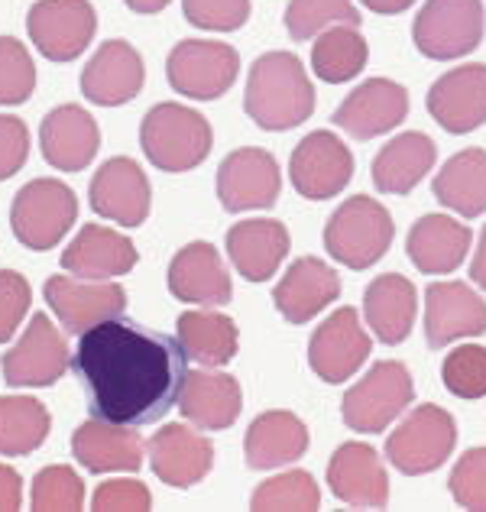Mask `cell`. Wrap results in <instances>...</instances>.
<instances>
[{
	"instance_id": "obj_1",
	"label": "cell",
	"mask_w": 486,
	"mask_h": 512,
	"mask_svg": "<svg viewBox=\"0 0 486 512\" xmlns=\"http://www.w3.org/2000/svg\"><path fill=\"white\" fill-rule=\"evenodd\" d=\"M72 373L85 389L91 419L140 428L179 402L188 354L172 334L117 315L78 334Z\"/></svg>"
},
{
	"instance_id": "obj_2",
	"label": "cell",
	"mask_w": 486,
	"mask_h": 512,
	"mask_svg": "<svg viewBox=\"0 0 486 512\" xmlns=\"http://www.w3.org/2000/svg\"><path fill=\"white\" fill-rule=\"evenodd\" d=\"M247 117L263 130H292L305 124L315 111V85L308 82L305 65L292 52H266L253 62L247 91Z\"/></svg>"
},
{
	"instance_id": "obj_3",
	"label": "cell",
	"mask_w": 486,
	"mask_h": 512,
	"mask_svg": "<svg viewBox=\"0 0 486 512\" xmlns=\"http://www.w3.org/2000/svg\"><path fill=\"white\" fill-rule=\"evenodd\" d=\"M211 124L185 104L162 101L140 124V146L162 172H188L211 153Z\"/></svg>"
},
{
	"instance_id": "obj_4",
	"label": "cell",
	"mask_w": 486,
	"mask_h": 512,
	"mask_svg": "<svg viewBox=\"0 0 486 512\" xmlns=\"http://www.w3.org/2000/svg\"><path fill=\"white\" fill-rule=\"evenodd\" d=\"M393 234L396 224L380 201L370 195H354L331 214L328 227H324V247L337 263L367 269L389 250Z\"/></svg>"
},
{
	"instance_id": "obj_5",
	"label": "cell",
	"mask_w": 486,
	"mask_h": 512,
	"mask_svg": "<svg viewBox=\"0 0 486 512\" xmlns=\"http://www.w3.org/2000/svg\"><path fill=\"white\" fill-rule=\"evenodd\" d=\"M78 218V198L59 179H33L23 185L10 208V227L23 247L52 250L72 231Z\"/></svg>"
},
{
	"instance_id": "obj_6",
	"label": "cell",
	"mask_w": 486,
	"mask_h": 512,
	"mask_svg": "<svg viewBox=\"0 0 486 512\" xmlns=\"http://www.w3.org/2000/svg\"><path fill=\"white\" fill-rule=\"evenodd\" d=\"M237 72V49L218 39H182L166 59L169 85L195 101H214L227 94L237 82Z\"/></svg>"
},
{
	"instance_id": "obj_7",
	"label": "cell",
	"mask_w": 486,
	"mask_h": 512,
	"mask_svg": "<svg viewBox=\"0 0 486 512\" xmlns=\"http://www.w3.org/2000/svg\"><path fill=\"white\" fill-rule=\"evenodd\" d=\"M412 39L422 56L448 62L470 56L483 39L480 0H428L418 10Z\"/></svg>"
},
{
	"instance_id": "obj_8",
	"label": "cell",
	"mask_w": 486,
	"mask_h": 512,
	"mask_svg": "<svg viewBox=\"0 0 486 512\" xmlns=\"http://www.w3.org/2000/svg\"><path fill=\"white\" fill-rule=\"evenodd\" d=\"M457 441V425L441 406H418L386 441L389 464L402 474H428L451 457Z\"/></svg>"
},
{
	"instance_id": "obj_9",
	"label": "cell",
	"mask_w": 486,
	"mask_h": 512,
	"mask_svg": "<svg viewBox=\"0 0 486 512\" xmlns=\"http://www.w3.org/2000/svg\"><path fill=\"white\" fill-rule=\"evenodd\" d=\"M412 396H415L412 376L402 363L396 360L376 363L354 389L344 393V402H341L344 422L354 431L373 435V431H383L389 422L399 419L405 406L412 402Z\"/></svg>"
},
{
	"instance_id": "obj_10",
	"label": "cell",
	"mask_w": 486,
	"mask_h": 512,
	"mask_svg": "<svg viewBox=\"0 0 486 512\" xmlns=\"http://www.w3.org/2000/svg\"><path fill=\"white\" fill-rule=\"evenodd\" d=\"M26 33L49 62H72L98 33V13L88 0H39L26 17Z\"/></svg>"
},
{
	"instance_id": "obj_11",
	"label": "cell",
	"mask_w": 486,
	"mask_h": 512,
	"mask_svg": "<svg viewBox=\"0 0 486 512\" xmlns=\"http://www.w3.org/2000/svg\"><path fill=\"white\" fill-rule=\"evenodd\" d=\"M0 367H4L7 386H20V389L52 386L72 367L69 344L62 341V334L56 331L46 312L33 315L23 338L7 350Z\"/></svg>"
},
{
	"instance_id": "obj_12",
	"label": "cell",
	"mask_w": 486,
	"mask_h": 512,
	"mask_svg": "<svg viewBox=\"0 0 486 512\" xmlns=\"http://www.w3.org/2000/svg\"><path fill=\"white\" fill-rule=\"evenodd\" d=\"M43 295L49 312L69 334H85L107 318L124 315L127 308V292L117 282L101 279L78 282V276H49Z\"/></svg>"
},
{
	"instance_id": "obj_13",
	"label": "cell",
	"mask_w": 486,
	"mask_h": 512,
	"mask_svg": "<svg viewBox=\"0 0 486 512\" xmlns=\"http://www.w3.org/2000/svg\"><path fill=\"white\" fill-rule=\"evenodd\" d=\"M282 172L273 153L260 146H243L218 169V198L227 211H266L276 205Z\"/></svg>"
},
{
	"instance_id": "obj_14",
	"label": "cell",
	"mask_w": 486,
	"mask_h": 512,
	"mask_svg": "<svg viewBox=\"0 0 486 512\" xmlns=\"http://www.w3.org/2000/svg\"><path fill=\"white\" fill-rule=\"evenodd\" d=\"M289 175L302 198L324 201L347 188L350 175H354V156L341 137L328 130H315L295 146Z\"/></svg>"
},
{
	"instance_id": "obj_15",
	"label": "cell",
	"mask_w": 486,
	"mask_h": 512,
	"mask_svg": "<svg viewBox=\"0 0 486 512\" xmlns=\"http://www.w3.org/2000/svg\"><path fill=\"white\" fill-rule=\"evenodd\" d=\"M91 208L107 221H117L124 227H140L150 218L153 192L146 182L143 169L127 156L107 159L91 179Z\"/></svg>"
},
{
	"instance_id": "obj_16",
	"label": "cell",
	"mask_w": 486,
	"mask_h": 512,
	"mask_svg": "<svg viewBox=\"0 0 486 512\" xmlns=\"http://www.w3.org/2000/svg\"><path fill=\"white\" fill-rule=\"evenodd\" d=\"M370 347L373 341L363 331L357 312L354 308H341L312 334L308 363L324 383H344L363 367V360L370 357Z\"/></svg>"
},
{
	"instance_id": "obj_17",
	"label": "cell",
	"mask_w": 486,
	"mask_h": 512,
	"mask_svg": "<svg viewBox=\"0 0 486 512\" xmlns=\"http://www.w3.org/2000/svg\"><path fill=\"white\" fill-rule=\"evenodd\" d=\"M409 114V91L389 78H370L350 91L334 111V124L354 140H373L380 133L396 130Z\"/></svg>"
},
{
	"instance_id": "obj_18",
	"label": "cell",
	"mask_w": 486,
	"mask_h": 512,
	"mask_svg": "<svg viewBox=\"0 0 486 512\" xmlns=\"http://www.w3.org/2000/svg\"><path fill=\"white\" fill-rule=\"evenodd\" d=\"M143 59L124 39H107L81 72V94L98 107H120L143 91Z\"/></svg>"
},
{
	"instance_id": "obj_19",
	"label": "cell",
	"mask_w": 486,
	"mask_h": 512,
	"mask_svg": "<svg viewBox=\"0 0 486 512\" xmlns=\"http://www.w3.org/2000/svg\"><path fill=\"white\" fill-rule=\"evenodd\" d=\"M486 334V302L464 282H435L425 292L428 347H448L461 338Z\"/></svg>"
},
{
	"instance_id": "obj_20",
	"label": "cell",
	"mask_w": 486,
	"mask_h": 512,
	"mask_svg": "<svg viewBox=\"0 0 486 512\" xmlns=\"http://www.w3.org/2000/svg\"><path fill=\"white\" fill-rule=\"evenodd\" d=\"M428 114L448 133H474L486 124V65L470 62L441 75L428 91Z\"/></svg>"
},
{
	"instance_id": "obj_21",
	"label": "cell",
	"mask_w": 486,
	"mask_h": 512,
	"mask_svg": "<svg viewBox=\"0 0 486 512\" xmlns=\"http://www.w3.org/2000/svg\"><path fill=\"white\" fill-rule=\"evenodd\" d=\"M39 146H43L49 166H56L62 172L88 169L101 146L98 120L78 104L52 107L43 117V127H39Z\"/></svg>"
},
{
	"instance_id": "obj_22",
	"label": "cell",
	"mask_w": 486,
	"mask_h": 512,
	"mask_svg": "<svg viewBox=\"0 0 486 512\" xmlns=\"http://www.w3.org/2000/svg\"><path fill=\"white\" fill-rule=\"evenodd\" d=\"M328 483L337 500L357 509H383L389 500V477L370 444H341L328 464Z\"/></svg>"
},
{
	"instance_id": "obj_23",
	"label": "cell",
	"mask_w": 486,
	"mask_h": 512,
	"mask_svg": "<svg viewBox=\"0 0 486 512\" xmlns=\"http://www.w3.org/2000/svg\"><path fill=\"white\" fill-rule=\"evenodd\" d=\"M150 464L162 483L185 490L208 477L214 464V448L192 425H166L150 441Z\"/></svg>"
},
{
	"instance_id": "obj_24",
	"label": "cell",
	"mask_w": 486,
	"mask_h": 512,
	"mask_svg": "<svg viewBox=\"0 0 486 512\" xmlns=\"http://www.w3.org/2000/svg\"><path fill=\"white\" fill-rule=\"evenodd\" d=\"M169 292L192 305H227L234 286L218 250L211 244H188L169 263Z\"/></svg>"
},
{
	"instance_id": "obj_25",
	"label": "cell",
	"mask_w": 486,
	"mask_h": 512,
	"mask_svg": "<svg viewBox=\"0 0 486 512\" xmlns=\"http://www.w3.org/2000/svg\"><path fill=\"white\" fill-rule=\"evenodd\" d=\"M72 454L91 474H133L143 464V438L133 425L91 419L72 435Z\"/></svg>"
},
{
	"instance_id": "obj_26",
	"label": "cell",
	"mask_w": 486,
	"mask_h": 512,
	"mask_svg": "<svg viewBox=\"0 0 486 512\" xmlns=\"http://www.w3.org/2000/svg\"><path fill=\"white\" fill-rule=\"evenodd\" d=\"M240 406H243L240 383L231 373H221L214 367H201V370L185 376L179 409L195 428H201V431L231 428L240 415Z\"/></svg>"
},
{
	"instance_id": "obj_27",
	"label": "cell",
	"mask_w": 486,
	"mask_h": 512,
	"mask_svg": "<svg viewBox=\"0 0 486 512\" xmlns=\"http://www.w3.org/2000/svg\"><path fill=\"white\" fill-rule=\"evenodd\" d=\"M337 295H341V279H337L334 269L328 263L315 260V256H305V260L292 263L289 273L279 279L273 302L286 321L305 325V321H312L318 312H324Z\"/></svg>"
},
{
	"instance_id": "obj_28",
	"label": "cell",
	"mask_w": 486,
	"mask_h": 512,
	"mask_svg": "<svg viewBox=\"0 0 486 512\" xmlns=\"http://www.w3.org/2000/svg\"><path fill=\"white\" fill-rule=\"evenodd\" d=\"M62 266L78 279H117L137 266L133 240L111 227L85 224L62 253Z\"/></svg>"
},
{
	"instance_id": "obj_29",
	"label": "cell",
	"mask_w": 486,
	"mask_h": 512,
	"mask_svg": "<svg viewBox=\"0 0 486 512\" xmlns=\"http://www.w3.org/2000/svg\"><path fill=\"white\" fill-rule=\"evenodd\" d=\"M289 253V231L273 218L240 221L227 231V256L250 282H266Z\"/></svg>"
},
{
	"instance_id": "obj_30",
	"label": "cell",
	"mask_w": 486,
	"mask_h": 512,
	"mask_svg": "<svg viewBox=\"0 0 486 512\" xmlns=\"http://www.w3.org/2000/svg\"><path fill=\"white\" fill-rule=\"evenodd\" d=\"M405 250H409V260L428 276L454 273L470 250V231L451 214H425L412 224Z\"/></svg>"
},
{
	"instance_id": "obj_31",
	"label": "cell",
	"mask_w": 486,
	"mask_h": 512,
	"mask_svg": "<svg viewBox=\"0 0 486 512\" xmlns=\"http://www.w3.org/2000/svg\"><path fill=\"white\" fill-rule=\"evenodd\" d=\"M308 451V428L302 419H295L292 412H263L260 419H253L247 431V464L253 470H273L282 464H292Z\"/></svg>"
},
{
	"instance_id": "obj_32",
	"label": "cell",
	"mask_w": 486,
	"mask_h": 512,
	"mask_svg": "<svg viewBox=\"0 0 486 512\" xmlns=\"http://www.w3.org/2000/svg\"><path fill=\"white\" fill-rule=\"evenodd\" d=\"M435 140L425 133H399L373 159V182L386 195H409L435 166Z\"/></svg>"
},
{
	"instance_id": "obj_33",
	"label": "cell",
	"mask_w": 486,
	"mask_h": 512,
	"mask_svg": "<svg viewBox=\"0 0 486 512\" xmlns=\"http://www.w3.org/2000/svg\"><path fill=\"white\" fill-rule=\"evenodd\" d=\"M415 305V286L399 273L373 279L367 295H363V315H367L373 334L383 344H402L409 338Z\"/></svg>"
},
{
	"instance_id": "obj_34",
	"label": "cell",
	"mask_w": 486,
	"mask_h": 512,
	"mask_svg": "<svg viewBox=\"0 0 486 512\" xmlns=\"http://www.w3.org/2000/svg\"><path fill=\"white\" fill-rule=\"evenodd\" d=\"M431 192L448 211L477 218L486 211V150H464L451 156L435 175Z\"/></svg>"
},
{
	"instance_id": "obj_35",
	"label": "cell",
	"mask_w": 486,
	"mask_h": 512,
	"mask_svg": "<svg viewBox=\"0 0 486 512\" xmlns=\"http://www.w3.org/2000/svg\"><path fill=\"white\" fill-rule=\"evenodd\" d=\"M179 341L185 354L201 367H224L237 354L240 331L227 315L218 312H185L179 318Z\"/></svg>"
},
{
	"instance_id": "obj_36",
	"label": "cell",
	"mask_w": 486,
	"mask_h": 512,
	"mask_svg": "<svg viewBox=\"0 0 486 512\" xmlns=\"http://www.w3.org/2000/svg\"><path fill=\"white\" fill-rule=\"evenodd\" d=\"M367 39L360 36L357 26H331V30L318 33L312 49V69L321 82L344 85L367 69Z\"/></svg>"
},
{
	"instance_id": "obj_37",
	"label": "cell",
	"mask_w": 486,
	"mask_h": 512,
	"mask_svg": "<svg viewBox=\"0 0 486 512\" xmlns=\"http://www.w3.org/2000/svg\"><path fill=\"white\" fill-rule=\"evenodd\" d=\"M52 419L36 396H0V454H33L46 441Z\"/></svg>"
},
{
	"instance_id": "obj_38",
	"label": "cell",
	"mask_w": 486,
	"mask_h": 512,
	"mask_svg": "<svg viewBox=\"0 0 486 512\" xmlns=\"http://www.w3.org/2000/svg\"><path fill=\"white\" fill-rule=\"evenodd\" d=\"M318 506V483L305 470H289V474L266 480L250 496V509L256 512H315Z\"/></svg>"
},
{
	"instance_id": "obj_39",
	"label": "cell",
	"mask_w": 486,
	"mask_h": 512,
	"mask_svg": "<svg viewBox=\"0 0 486 512\" xmlns=\"http://www.w3.org/2000/svg\"><path fill=\"white\" fill-rule=\"evenodd\" d=\"M331 26H360V10L350 0H292L286 7V30L305 43Z\"/></svg>"
},
{
	"instance_id": "obj_40",
	"label": "cell",
	"mask_w": 486,
	"mask_h": 512,
	"mask_svg": "<svg viewBox=\"0 0 486 512\" xmlns=\"http://www.w3.org/2000/svg\"><path fill=\"white\" fill-rule=\"evenodd\" d=\"M33 512H81L85 509V483L72 467H46L33 480Z\"/></svg>"
},
{
	"instance_id": "obj_41",
	"label": "cell",
	"mask_w": 486,
	"mask_h": 512,
	"mask_svg": "<svg viewBox=\"0 0 486 512\" xmlns=\"http://www.w3.org/2000/svg\"><path fill=\"white\" fill-rule=\"evenodd\" d=\"M36 88V65L26 46L13 36H0V107L23 104Z\"/></svg>"
},
{
	"instance_id": "obj_42",
	"label": "cell",
	"mask_w": 486,
	"mask_h": 512,
	"mask_svg": "<svg viewBox=\"0 0 486 512\" xmlns=\"http://www.w3.org/2000/svg\"><path fill=\"white\" fill-rule=\"evenodd\" d=\"M441 380L461 399H480L486 396V347L464 344L448 354L441 367Z\"/></svg>"
},
{
	"instance_id": "obj_43",
	"label": "cell",
	"mask_w": 486,
	"mask_h": 512,
	"mask_svg": "<svg viewBox=\"0 0 486 512\" xmlns=\"http://www.w3.org/2000/svg\"><path fill=\"white\" fill-rule=\"evenodd\" d=\"M182 13L198 30L234 33L250 20V0H182Z\"/></svg>"
},
{
	"instance_id": "obj_44",
	"label": "cell",
	"mask_w": 486,
	"mask_h": 512,
	"mask_svg": "<svg viewBox=\"0 0 486 512\" xmlns=\"http://www.w3.org/2000/svg\"><path fill=\"white\" fill-rule=\"evenodd\" d=\"M451 496L457 506L486 512V448H470L451 470Z\"/></svg>"
},
{
	"instance_id": "obj_45",
	"label": "cell",
	"mask_w": 486,
	"mask_h": 512,
	"mask_svg": "<svg viewBox=\"0 0 486 512\" xmlns=\"http://www.w3.org/2000/svg\"><path fill=\"white\" fill-rule=\"evenodd\" d=\"M33 292L30 282L13 269H0V344L17 334L20 321L30 312Z\"/></svg>"
},
{
	"instance_id": "obj_46",
	"label": "cell",
	"mask_w": 486,
	"mask_h": 512,
	"mask_svg": "<svg viewBox=\"0 0 486 512\" xmlns=\"http://www.w3.org/2000/svg\"><path fill=\"white\" fill-rule=\"evenodd\" d=\"M94 512H150L153 496L140 480H107L91 496Z\"/></svg>"
},
{
	"instance_id": "obj_47",
	"label": "cell",
	"mask_w": 486,
	"mask_h": 512,
	"mask_svg": "<svg viewBox=\"0 0 486 512\" xmlns=\"http://www.w3.org/2000/svg\"><path fill=\"white\" fill-rule=\"evenodd\" d=\"M30 156V133L26 124L13 114H0V182L13 179Z\"/></svg>"
},
{
	"instance_id": "obj_48",
	"label": "cell",
	"mask_w": 486,
	"mask_h": 512,
	"mask_svg": "<svg viewBox=\"0 0 486 512\" xmlns=\"http://www.w3.org/2000/svg\"><path fill=\"white\" fill-rule=\"evenodd\" d=\"M23 506V480L13 467L0 464V512H17Z\"/></svg>"
},
{
	"instance_id": "obj_49",
	"label": "cell",
	"mask_w": 486,
	"mask_h": 512,
	"mask_svg": "<svg viewBox=\"0 0 486 512\" xmlns=\"http://www.w3.org/2000/svg\"><path fill=\"white\" fill-rule=\"evenodd\" d=\"M470 279H474L480 289H486V227L480 234V247L474 253V263H470Z\"/></svg>"
},
{
	"instance_id": "obj_50",
	"label": "cell",
	"mask_w": 486,
	"mask_h": 512,
	"mask_svg": "<svg viewBox=\"0 0 486 512\" xmlns=\"http://www.w3.org/2000/svg\"><path fill=\"white\" fill-rule=\"evenodd\" d=\"M360 4H367L373 13H386V17H393V13L409 10L415 0H360Z\"/></svg>"
},
{
	"instance_id": "obj_51",
	"label": "cell",
	"mask_w": 486,
	"mask_h": 512,
	"mask_svg": "<svg viewBox=\"0 0 486 512\" xmlns=\"http://www.w3.org/2000/svg\"><path fill=\"white\" fill-rule=\"evenodd\" d=\"M124 4L133 13H159V10H166L172 0H124Z\"/></svg>"
}]
</instances>
